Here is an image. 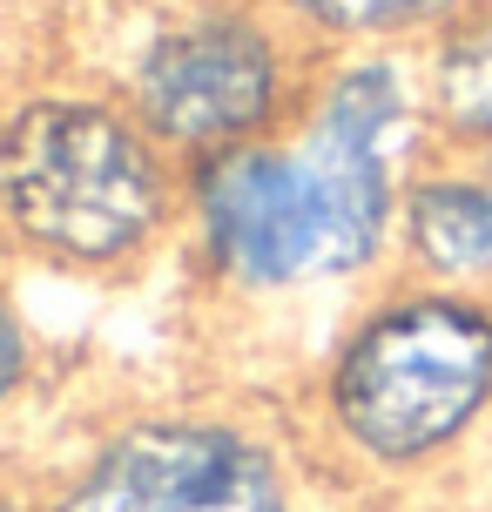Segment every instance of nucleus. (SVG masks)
Returning a JSON list of instances; mask_svg holds the SVG:
<instances>
[{"instance_id": "9", "label": "nucleus", "mask_w": 492, "mask_h": 512, "mask_svg": "<svg viewBox=\"0 0 492 512\" xmlns=\"http://www.w3.org/2000/svg\"><path fill=\"white\" fill-rule=\"evenodd\" d=\"M34 378H41V337H34L21 297H14V283H7V270H0V425H7L14 405L34 391Z\"/></svg>"}, {"instance_id": "7", "label": "nucleus", "mask_w": 492, "mask_h": 512, "mask_svg": "<svg viewBox=\"0 0 492 512\" xmlns=\"http://www.w3.org/2000/svg\"><path fill=\"white\" fill-rule=\"evenodd\" d=\"M432 142L486 149L492 142V0H472L412 54Z\"/></svg>"}, {"instance_id": "2", "label": "nucleus", "mask_w": 492, "mask_h": 512, "mask_svg": "<svg viewBox=\"0 0 492 512\" xmlns=\"http://www.w3.org/2000/svg\"><path fill=\"white\" fill-rule=\"evenodd\" d=\"M492 425V290L391 270L311 371L304 459L351 486H418Z\"/></svg>"}, {"instance_id": "4", "label": "nucleus", "mask_w": 492, "mask_h": 512, "mask_svg": "<svg viewBox=\"0 0 492 512\" xmlns=\"http://www.w3.org/2000/svg\"><path fill=\"white\" fill-rule=\"evenodd\" d=\"M317 61L324 54L304 48L270 0H176L129 48L115 95L189 169L277 135Z\"/></svg>"}, {"instance_id": "6", "label": "nucleus", "mask_w": 492, "mask_h": 512, "mask_svg": "<svg viewBox=\"0 0 492 512\" xmlns=\"http://www.w3.org/2000/svg\"><path fill=\"white\" fill-rule=\"evenodd\" d=\"M398 270L492 290V142L425 149V162L405 182V209H398Z\"/></svg>"}, {"instance_id": "1", "label": "nucleus", "mask_w": 492, "mask_h": 512, "mask_svg": "<svg viewBox=\"0 0 492 512\" xmlns=\"http://www.w3.org/2000/svg\"><path fill=\"white\" fill-rule=\"evenodd\" d=\"M432 149L412 54H324L277 135L182 169V243L209 290L284 304L398 270L405 182Z\"/></svg>"}, {"instance_id": "8", "label": "nucleus", "mask_w": 492, "mask_h": 512, "mask_svg": "<svg viewBox=\"0 0 492 512\" xmlns=\"http://www.w3.org/2000/svg\"><path fill=\"white\" fill-rule=\"evenodd\" d=\"M311 54H412L472 0H270Z\"/></svg>"}, {"instance_id": "10", "label": "nucleus", "mask_w": 492, "mask_h": 512, "mask_svg": "<svg viewBox=\"0 0 492 512\" xmlns=\"http://www.w3.org/2000/svg\"><path fill=\"white\" fill-rule=\"evenodd\" d=\"M41 506V486H27L14 472H0V512H34Z\"/></svg>"}, {"instance_id": "3", "label": "nucleus", "mask_w": 492, "mask_h": 512, "mask_svg": "<svg viewBox=\"0 0 492 512\" xmlns=\"http://www.w3.org/2000/svg\"><path fill=\"white\" fill-rule=\"evenodd\" d=\"M182 236V162L115 88L48 81L0 102V256L129 277Z\"/></svg>"}, {"instance_id": "5", "label": "nucleus", "mask_w": 492, "mask_h": 512, "mask_svg": "<svg viewBox=\"0 0 492 512\" xmlns=\"http://www.w3.org/2000/svg\"><path fill=\"white\" fill-rule=\"evenodd\" d=\"M34 512H311V459L230 405H149L81 445Z\"/></svg>"}]
</instances>
